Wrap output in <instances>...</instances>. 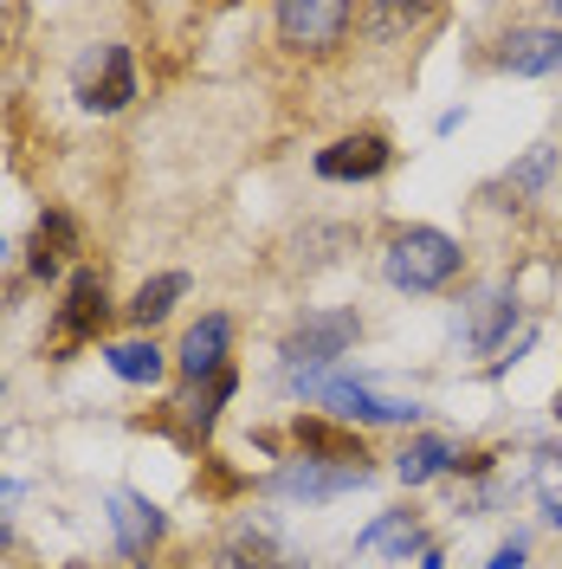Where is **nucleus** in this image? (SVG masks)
Wrapping results in <instances>:
<instances>
[{
	"label": "nucleus",
	"instance_id": "4468645a",
	"mask_svg": "<svg viewBox=\"0 0 562 569\" xmlns=\"http://www.w3.org/2000/svg\"><path fill=\"white\" fill-rule=\"evenodd\" d=\"M453 466H459L453 433H414V440L394 453V479H401V486H426V479H440V472H453Z\"/></svg>",
	"mask_w": 562,
	"mask_h": 569
},
{
	"label": "nucleus",
	"instance_id": "f8f14e48",
	"mask_svg": "<svg viewBox=\"0 0 562 569\" xmlns=\"http://www.w3.org/2000/svg\"><path fill=\"white\" fill-rule=\"evenodd\" d=\"M498 71H511V78H556L562 27H524V33L498 39Z\"/></svg>",
	"mask_w": 562,
	"mask_h": 569
},
{
	"label": "nucleus",
	"instance_id": "f257e3e1",
	"mask_svg": "<svg viewBox=\"0 0 562 569\" xmlns=\"http://www.w3.org/2000/svg\"><path fill=\"white\" fill-rule=\"evenodd\" d=\"M298 395H311L330 421L343 427H414L426 415L414 395H388L375 382H355V376H284Z\"/></svg>",
	"mask_w": 562,
	"mask_h": 569
},
{
	"label": "nucleus",
	"instance_id": "f3484780",
	"mask_svg": "<svg viewBox=\"0 0 562 569\" xmlns=\"http://www.w3.org/2000/svg\"><path fill=\"white\" fill-rule=\"evenodd\" d=\"M181 298H188V272H155V279H142L137 298H130V323L155 330V323L181 305Z\"/></svg>",
	"mask_w": 562,
	"mask_h": 569
},
{
	"label": "nucleus",
	"instance_id": "39448f33",
	"mask_svg": "<svg viewBox=\"0 0 562 569\" xmlns=\"http://www.w3.org/2000/svg\"><path fill=\"white\" fill-rule=\"evenodd\" d=\"M284 52H337L343 33L355 27V7L350 0H284L272 13Z\"/></svg>",
	"mask_w": 562,
	"mask_h": 569
},
{
	"label": "nucleus",
	"instance_id": "a211bd4d",
	"mask_svg": "<svg viewBox=\"0 0 562 569\" xmlns=\"http://www.w3.org/2000/svg\"><path fill=\"white\" fill-rule=\"evenodd\" d=\"M233 395H240V376H233V369H220V376H213L208 389H194V395H188V427H201V433H208V427L220 421V408H227Z\"/></svg>",
	"mask_w": 562,
	"mask_h": 569
},
{
	"label": "nucleus",
	"instance_id": "1a4fd4ad",
	"mask_svg": "<svg viewBox=\"0 0 562 569\" xmlns=\"http://www.w3.org/2000/svg\"><path fill=\"white\" fill-rule=\"evenodd\" d=\"M394 162V142L375 137V130H355V137H337L317 149V176L323 181H375Z\"/></svg>",
	"mask_w": 562,
	"mask_h": 569
},
{
	"label": "nucleus",
	"instance_id": "9d476101",
	"mask_svg": "<svg viewBox=\"0 0 562 569\" xmlns=\"http://www.w3.org/2000/svg\"><path fill=\"white\" fill-rule=\"evenodd\" d=\"M110 318L104 305V279L84 266V272H71L66 284V305H59V318H52V337H59V350H71V343H84V337H98Z\"/></svg>",
	"mask_w": 562,
	"mask_h": 569
},
{
	"label": "nucleus",
	"instance_id": "9b49d317",
	"mask_svg": "<svg viewBox=\"0 0 562 569\" xmlns=\"http://www.w3.org/2000/svg\"><path fill=\"white\" fill-rule=\"evenodd\" d=\"M227 350H233V318H227V311H208L201 323H188L175 362H181V376L201 389V382H213V376L227 369Z\"/></svg>",
	"mask_w": 562,
	"mask_h": 569
},
{
	"label": "nucleus",
	"instance_id": "412c9836",
	"mask_svg": "<svg viewBox=\"0 0 562 569\" xmlns=\"http://www.w3.org/2000/svg\"><path fill=\"white\" fill-rule=\"evenodd\" d=\"M13 505H20V486H7V479H0V550L13 543Z\"/></svg>",
	"mask_w": 562,
	"mask_h": 569
},
{
	"label": "nucleus",
	"instance_id": "423d86ee",
	"mask_svg": "<svg viewBox=\"0 0 562 569\" xmlns=\"http://www.w3.org/2000/svg\"><path fill=\"white\" fill-rule=\"evenodd\" d=\"M518 311H524V298H518V284L511 279H492V284H479L472 298H465V350L472 356H492L504 350V337L518 330Z\"/></svg>",
	"mask_w": 562,
	"mask_h": 569
},
{
	"label": "nucleus",
	"instance_id": "4be33fe9",
	"mask_svg": "<svg viewBox=\"0 0 562 569\" xmlns=\"http://www.w3.org/2000/svg\"><path fill=\"white\" fill-rule=\"evenodd\" d=\"M414 569H446V557H440V543H426L421 557H414Z\"/></svg>",
	"mask_w": 562,
	"mask_h": 569
},
{
	"label": "nucleus",
	"instance_id": "b1692460",
	"mask_svg": "<svg viewBox=\"0 0 562 569\" xmlns=\"http://www.w3.org/2000/svg\"><path fill=\"white\" fill-rule=\"evenodd\" d=\"M0 259H7V240H0Z\"/></svg>",
	"mask_w": 562,
	"mask_h": 569
},
{
	"label": "nucleus",
	"instance_id": "6e6552de",
	"mask_svg": "<svg viewBox=\"0 0 562 569\" xmlns=\"http://www.w3.org/2000/svg\"><path fill=\"white\" fill-rule=\"evenodd\" d=\"M104 518H110V543H117V557H130V563L149 557V550L162 543V531H169V518H162L142 492H110Z\"/></svg>",
	"mask_w": 562,
	"mask_h": 569
},
{
	"label": "nucleus",
	"instance_id": "0eeeda50",
	"mask_svg": "<svg viewBox=\"0 0 562 569\" xmlns=\"http://www.w3.org/2000/svg\"><path fill=\"white\" fill-rule=\"evenodd\" d=\"M78 98H84V110H98V117H110V110H123L137 98V66H130V46H123V39H104V46L84 59Z\"/></svg>",
	"mask_w": 562,
	"mask_h": 569
},
{
	"label": "nucleus",
	"instance_id": "6ab92c4d",
	"mask_svg": "<svg viewBox=\"0 0 562 569\" xmlns=\"http://www.w3.org/2000/svg\"><path fill=\"white\" fill-rule=\"evenodd\" d=\"M550 169H556V149H550V142H530V149H524V162H518V169L504 176V188H511V194H536Z\"/></svg>",
	"mask_w": 562,
	"mask_h": 569
},
{
	"label": "nucleus",
	"instance_id": "20e7f679",
	"mask_svg": "<svg viewBox=\"0 0 562 569\" xmlns=\"http://www.w3.org/2000/svg\"><path fill=\"white\" fill-rule=\"evenodd\" d=\"M362 337V318L355 311H304V323L284 337V376H317L330 369L337 356H350V343Z\"/></svg>",
	"mask_w": 562,
	"mask_h": 569
},
{
	"label": "nucleus",
	"instance_id": "2eb2a0df",
	"mask_svg": "<svg viewBox=\"0 0 562 569\" xmlns=\"http://www.w3.org/2000/svg\"><path fill=\"white\" fill-rule=\"evenodd\" d=\"M104 362H110V376H117V382H130V389H155V382L169 376V356L155 350L149 337H130V343H110V350H104Z\"/></svg>",
	"mask_w": 562,
	"mask_h": 569
},
{
	"label": "nucleus",
	"instance_id": "aec40b11",
	"mask_svg": "<svg viewBox=\"0 0 562 569\" xmlns=\"http://www.w3.org/2000/svg\"><path fill=\"white\" fill-rule=\"evenodd\" d=\"M524 563H530V537H504L485 569H524Z\"/></svg>",
	"mask_w": 562,
	"mask_h": 569
},
{
	"label": "nucleus",
	"instance_id": "f03ea898",
	"mask_svg": "<svg viewBox=\"0 0 562 569\" xmlns=\"http://www.w3.org/2000/svg\"><path fill=\"white\" fill-rule=\"evenodd\" d=\"M465 272V247H459L453 233H440V227H408V233H394L382 252V279L394 291H408V298H426V291H446V284Z\"/></svg>",
	"mask_w": 562,
	"mask_h": 569
},
{
	"label": "nucleus",
	"instance_id": "7ed1b4c3",
	"mask_svg": "<svg viewBox=\"0 0 562 569\" xmlns=\"http://www.w3.org/2000/svg\"><path fill=\"white\" fill-rule=\"evenodd\" d=\"M369 479H375L369 460H317V453H298V460H284L272 472V498H284V505H330V498H343V492H362Z\"/></svg>",
	"mask_w": 562,
	"mask_h": 569
},
{
	"label": "nucleus",
	"instance_id": "ddd939ff",
	"mask_svg": "<svg viewBox=\"0 0 562 569\" xmlns=\"http://www.w3.org/2000/svg\"><path fill=\"white\" fill-rule=\"evenodd\" d=\"M426 550V531L414 511H382L369 531L355 537V557L362 563H408V557H421Z\"/></svg>",
	"mask_w": 562,
	"mask_h": 569
},
{
	"label": "nucleus",
	"instance_id": "5701e85b",
	"mask_svg": "<svg viewBox=\"0 0 562 569\" xmlns=\"http://www.w3.org/2000/svg\"><path fill=\"white\" fill-rule=\"evenodd\" d=\"M543 518H550V531L562 537V498H556V505H543Z\"/></svg>",
	"mask_w": 562,
	"mask_h": 569
},
{
	"label": "nucleus",
	"instance_id": "dca6fc26",
	"mask_svg": "<svg viewBox=\"0 0 562 569\" xmlns=\"http://www.w3.org/2000/svg\"><path fill=\"white\" fill-rule=\"evenodd\" d=\"M78 247V227H71V213H39V227H33V252H27V272L33 279H52L59 272V259Z\"/></svg>",
	"mask_w": 562,
	"mask_h": 569
}]
</instances>
